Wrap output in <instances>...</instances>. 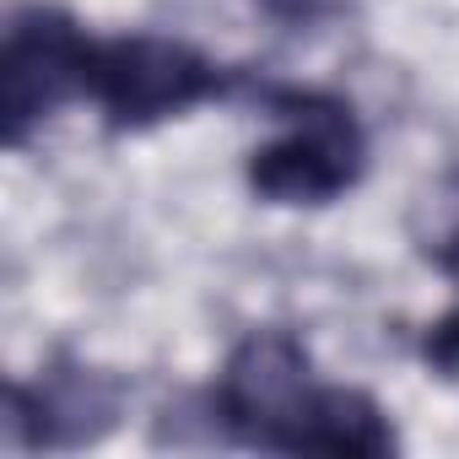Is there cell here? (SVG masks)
I'll list each match as a JSON object with an SVG mask.
<instances>
[{
	"instance_id": "3",
	"label": "cell",
	"mask_w": 459,
	"mask_h": 459,
	"mask_svg": "<svg viewBox=\"0 0 459 459\" xmlns=\"http://www.w3.org/2000/svg\"><path fill=\"white\" fill-rule=\"evenodd\" d=\"M249 92L244 71L216 65L205 49L168 33H119L92 39L87 103L103 114L108 135H141L168 119H184L200 103Z\"/></svg>"
},
{
	"instance_id": "1",
	"label": "cell",
	"mask_w": 459,
	"mask_h": 459,
	"mask_svg": "<svg viewBox=\"0 0 459 459\" xmlns=\"http://www.w3.org/2000/svg\"><path fill=\"white\" fill-rule=\"evenodd\" d=\"M205 421L221 443L255 454H330V459H389L400 432L389 411L357 384H325L308 346L292 330H249L227 351Z\"/></svg>"
},
{
	"instance_id": "6",
	"label": "cell",
	"mask_w": 459,
	"mask_h": 459,
	"mask_svg": "<svg viewBox=\"0 0 459 459\" xmlns=\"http://www.w3.org/2000/svg\"><path fill=\"white\" fill-rule=\"evenodd\" d=\"M416 357H421V368H427L432 378H443V384L459 389V308H448L443 319H432V325L421 330Z\"/></svg>"
},
{
	"instance_id": "4",
	"label": "cell",
	"mask_w": 459,
	"mask_h": 459,
	"mask_svg": "<svg viewBox=\"0 0 459 459\" xmlns=\"http://www.w3.org/2000/svg\"><path fill=\"white\" fill-rule=\"evenodd\" d=\"M92 39L76 12L55 0H22L6 17V49H0V130L6 146H28L60 108L87 103V65Z\"/></svg>"
},
{
	"instance_id": "5",
	"label": "cell",
	"mask_w": 459,
	"mask_h": 459,
	"mask_svg": "<svg viewBox=\"0 0 459 459\" xmlns=\"http://www.w3.org/2000/svg\"><path fill=\"white\" fill-rule=\"evenodd\" d=\"M125 416V378L87 362H55L39 378H17L6 400V427L17 448H87L108 437Z\"/></svg>"
},
{
	"instance_id": "2",
	"label": "cell",
	"mask_w": 459,
	"mask_h": 459,
	"mask_svg": "<svg viewBox=\"0 0 459 459\" xmlns=\"http://www.w3.org/2000/svg\"><path fill=\"white\" fill-rule=\"evenodd\" d=\"M260 108L276 119V135L249 152V195L276 211H319L346 200L368 178V130L362 114L325 87L255 82Z\"/></svg>"
},
{
	"instance_id": "7",
	"label": "cell",
	"mask_w": 459,
	"mask_h": 459,
	"mask_svg": "<svg viewBox=\"0 0 459 459\" xmlns=\"http://www.w3.org/2000/svg\"><path fill=\"white\" fill-rule=\"evenodd\" d=\"M260 12L276 17L281 28H308L325 17V0H260Z\"/></svg>"
},
{
	"instance_id": "8",
	"label": "cell",
	"mask_w": 459,
	"mask_h": 459,
	"mask_svg": "<svg viewBox=\"0 0 459 459\" xmlns=\"http://www.w3.org/2000/svg\"><path fill=\"white\" fill-rule=\"evenodd\" d=\"M437 271H443V276L459 287V233H448V238L437 244Z\"/></svg>"
}]
</instances>
